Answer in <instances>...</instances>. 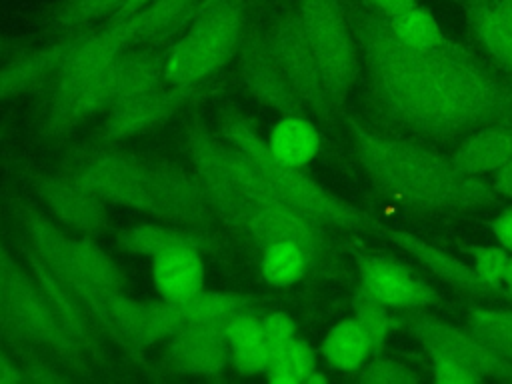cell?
I'll use <instances>...</instances> for the list:
<instances>
[{"label": "cell", "mask_w": 512, "mask_h": 384, "mask_svg": "<svg viewBox=\"0 0 512 384\" xmlns=\"http://www.w3.org/2000/svg\"><path fill=\"white\" fill-rule=\"evenodd\" d=\"M346 8L358 58L380 104L400 124L440 138L486 126L512 128V88L482 70L462 46L450 52L418 50L358 0Z\"/></svg>", "instance_id": "cell-1"}, {"label": "cell", "mask_w": 512, "mask_h": 384, "mask_svg": "<svg viewBox=\"0 0 512 384\" xmlns=\"http://www.w3.org/2000/svg\"><path fill=\"white\" fill-rule=\"evenodd\" d=\"M358 158L370 180L418 208L456 210L492 202L480 178L460 172L450 158L426 146L370 134L354 126Z\"/></svg>", "instance_id": "cell-2"}, {"label": "cell", "mask_w": 512, "mask_h": 384, "mask_svg": "<svg viewBox=\"0 0 512 384\" xmlns=\"http://www.w3.org/2000/svg\"><path fill=\"white\" fill-rule=\"evenodd\" d=\"M222 138L252 164L266 190L278 202L286 204L308 220L324 228L334 226L344 230H368L376 226L368 214L304 176L300 168L288 166L274 158L268 144L246 120H228L222 126Z\"/></svg>", "instance_id": "cell-3"}, {"label": "cell", "mask_w": 512, "mask_h": 384, "mask_svg": "<svg viewBox=\"0 0 512 384\" xmlns=\"http://www.w3.org/2000/svg\"><path fill=\"white\" fill-rule=\"evenodd\" d=\"M164 58L158 52H126L124 56L92 70L62 76L48 108L54 130L72 128L120 100L162 82Z\"/></svg>", "instance_id": "cell-4"}, {"label": "cell", "mask_w": 512, "mask_h": 384, "mask_svg": "<svg viewBox=\"0 0 512 384\" xmlns=\"http://www.w3.org/2000/svg\"><path fill=\"white\" fill-rule=\"evenodd\" d=\"M26 244L50 272L80 300L86 314L110 294L122 292V274L114 260L88 236H66L54 220L32 216Z\"/></svg>", "instance_id": "cell-5"}, {"label": "cell", "mask_w": 512, "mask_h": 384, "mask_svg": "<svg viewBox=\"0 0 512 384\" xmlns=\"http://www.w3.org/2000/svg\"><path fill=\"white\" fill-rule=\"evenodd\" d=\"M250 0H232L186 24V32L164 56L162 80L196 88L238 52L250 16Z\"/></svg>", "instance_id": "cell-6"}, {"label": "cell", "mask_w": 512, "mask_h": 384, "mask_svg": "<svg viewBox=\"0 0 512 384\" xmlns=\"http://www.w3.org/2000/svg\"><path fill=\"white\" fill-rule=\"evenodd\" d=\"M330 98H342L356 80L358 46L344 0H294Z\"/></svg>", "instance_id": "cell-7"}, {"label": "cell", "mask_w": 512, "mask_h": 384, "mask_svg": "<svg viewBox=\"0 0 512 384\" xmlns=\"http://www.w3.org/2000/svg\"><path fill=\"white\" fill-rule=\"evenodd\" d=\"M264 46L304 104L320 106L330 100L322 72L304 36L294 6H288L282 12H278V16L274 18L266 32Z\"/></svg>", "instance_id": "cell-8"}, {"label": "cell", "mask_w": 512, "mask_h": 384, "mask_svg": "<svg viewBox=\"0 0 512 384\" xmlns=\"http://www.w3.org/2000/svg\"><path fill=\"white\" fill-rule=\"evenodd\" d=\"M136 158L148 180L154 216L182 226H200L212 220L214 210L194 172L152 154H136Z\"/></svg>", "instance_id": "cell-9"}, {"label": "cell", "mask_w": 512, "mask_h": 384, "mask_svg": "<svg viewBox=\"0 0 512 384\" xmlns=\"http://www.w3.org/2000/svg\"><path fill=\"white\" fill-rule=\"evenodd\" d=\"M74 174L104 202L154 214L148 180L136 154H124L108 148L94 150L80 160Z\"/></svg>", "instance_id": "cell-10"}, {"label": "cell", "mask_w": 512, "mask_h": 384, "mask_svg": "<svg viewBox=\"0 0 512 384\" xmlns=\"http://www.w3.org/2000/svg\"><path fill=\"white\" fill-rule=\"evenodd\" d=\"M0 322L18 340L36 346H48L60 352H72L70 344L52 320L46 300L38 288V282L18 264L12 270L0 306Z\"/></svg>", "instance_id": "cell-11"}, {"label": "cell", "mask_w": 512, "mask_h": 384, "mask_svg": "<svg viewBox=\"0 0 512 384\" xmlns=\"http://www.w3.org/2000/svg\"><path fill=\"white\" fill-rule=\"evenodd\" d=\"M408 328L430 360L456 362L480 378H512V368L492 354L474 334L426 316L412 320Z\"/></svg>", "instance_id": "cell-12"}, {"label": "cell", "mask_w": 512, "mask_h": 384, "mask_svg": "<svg viewBox=\"0 0 512 384\" xmlns=\"http://www.w3.org/2000/svg\"><path fill=\"white\" fill-rule=\"evenodd\" d=\"M192 90L194 88L160 82L120 100L114 108L108 110L106 136L110 140H126L158 128L176 114Z\"/></svg>", "instance_id": "cell-13"}, {"label": "cell", "mask_w": 512, "mask_h": 384, "mask_svg": "<svg viewBox=\"0 0 512 384\" xmlns=\"http://www.w3.org/2000/svg\"><path fill=\"white\" fill-rule=\"evenodd\" d=\"M436 292L422 278L394 260L360 258L358 300H372L386 308H418L432 304Z\"/></svg>", "instance_id": "cell-14"}, {"label": "cell", "mask_w": 512, "mask_h": 384, "mask_svg": "<svg viewBox=\"0 0 512 384\" xmlns=\"http://www.w3.org/2000/svg\"><path fill=\"white\" fill-rule=\"evenodd\" d=\"M42 200L54 220L86 234L108 226L106 202L76 174H54L42 184Z\"/></svg>", "instance_id": "cell-15"}, {"label": "cell", "mask_w": 512, "mask_h": 384, "mask_svg": "<svg viewBox=\"0 0 512 384\" xmlns=\"http://www.w3.org/2000/svg\"><path fill=\"white\" fill-rule=\"evenodd\" d=\"M168 356L174 368L188 376H216L230 362L224 326L186 328L168 338Z\"/></svg>", "instance_id": "cell-16"}, {"label": "cell", "mask_w": 512, "mask_h": 384, "mask_svg": "<svg viewBox=\"0 0 512 384\" xmlns=\"http://www.w3.org/2000/svg\"><path fill=\"white\" fill-rule=\"evenodd\" d=\"M24 254L30 264L32 276L38 282V288L46 300V306L52 314L54 324L70 344L72 352L80 348L86 336V310L80 300L50 272V268L24 244Z\"/></svg>", "instance_id": "cell-17"}, {"label": "cell", "mask_w": 512, "mask_h": 384, "mask_svg": "<svg viewBox=\"0 0 512 384\" xmlns=\"http://www.w3.org/2000/svg\"><path fill=\"white\" fill-rule=\"evenodd\" d=\"M240 76L248 92L262 104L284 114H300L304 110V102L292 90L264 42L244 58Z\"/></svg>", "instance_id": "cell-18"}, {"label": "cell", "mask_w": 512, "mask_h": 384, "mask_svg": "<svg viewBox=\"0 0 512 384\" xmlns=\"http://www.w3.org/2000/svg\"><path fill=\"white\" fill-rule=\"evenodd\" d=\"M206 268L202 250L176 248L152 260V282L168 302H184L204 290Z\"/></svg>", "instance_id": "cell-19"}, {"label": "cell", "mask_w": 512, "mask_h": 384, "mask_svg": "<svg viewBox=\"0 0 512 384\" xmlns=\"http://www.w3.org/2000/svg\"><path fill=\"white\" fill-rule=\"evenodd\" d=\"M384 234L400 248L408 250L410 254H414L428 270H432L434 276H438L442 282L470 292V294H478V296H488V294H496L476 272L474 266L460 262L454 256H448L444 252H440L438 248L426 244L424 240H420L418 236L410 234V232H402V230H384Z\"/></svg>", "instance_id": "cell-20"}, {"label": "cell", "mask_w": 512, "mask_h": 384, "mask_svg": "<svg viewBox=\"0 0 512 384\" xmlns=\"http://www.w3.org/2000/svg\"><path fill=\"white\" fill-rule=\"evenodd\" d=\"M466 12L482 46L512 74V0H466Z\"/></svg>", "instance_id": "cell-21"}, {"label": "cell", "mask_w": 512, "mask_h": 384, "mask_svg": "<svg viewBox=\"0 0 512 384\" xmlns=\"http://www.w3.org/2000/svg\"><path fill=\"white\" fill-rule=\"evenodd\" d=\"M224 338L228 346L230 364L242 376L264 374L270 364V348L264 334L262 318L248 314L246 310L236 314L224 326Z\"/></svg>", "instance_id": "cell-22"}, {"label": "cell", "mask_w": 512, "mask_h": 384, "mask_svg": "<svg viewBox=\"0 0 512 384\" xmlns=\"http://www.w3.org/2000/svg\"><path fill=\"white\" fill-rule=\"evenodd\" d=\"M120 244L140 256H146L154 260L156 256L176 250V248H196L202 250L206 246V240L200 232L192 230L190 226L182 224H136L118 234Z\"/></svg>", "instance_id": "cell-23"}, {"label": "cell", "mask_w": 512, "mask_h": 384, "mask_svg": "<svg viewBox=\"0 0 512 384\" xmlns=\"http://www.w3.org/2000/svg\"><path fill=\"white\" fill-rule=\"evenodd\" d=\"M512 158V132L504 126L480 128L450 158L464 174H484L498 170Z\"/></svg>", "instance_id": "cell-24"}, {"label": "cell", "mask_w": 512, "mask_h": 384, "mask_svg": "<svg viewBox=\"0 0 512 384\" xmlns=\"http://www.w3.org/2000/svg\"><path fill=\"white\" fill-rule=\"evenodd\" d=\"M266 144L274 158L288 166L302 168L316 156L320 148V136L314 124L304 116L284 114L272 128Z\"/></svg>", "instance_id": "cell-25"}, {"label": "cell", "mask_w": 512, "mask_h": 384, "mask_svg": "<svg viewBox=\"0 0 512 384\" xmlns=\"http://www.w3.org/2000/svg\"><path fill=\"white\" fill-rule=\"evenodd\" d=\"M60 58L62 42H56L28 56H20L6 68H0V100L28 90L48 74H58Z\"/></svg>", "instance_id": "cell-26"}, {"label": "cell", "mask_w": 512, "mask_h": 384, "mask_svg": "<svg viewBox=\"0 0 512 384\" xmlns=\"http://www.w3.org/2000/svg\"><path fill=\"white\" fill-rule=\"evenodd\" d=\"M394 34L412 48L426 50V52H450L460 48L454 40H450L442 28L438 26L436 18L420 4L410 8L408 12L386 18Z\"/></svg>", "instance_id": "cell-27"}, {"label": "cell", "mask_w": 512, "mask_h": 384, "mask_svg": "<svg viewBox=\"0 0 512 384\" xmlns=\"http://www.w3.org/2000/svg\"><path fill=\"white\" fill-rule=\"evenodd\" d=\"M372 354L370 342L354 318L338 322L322 342V356L336 370H356Z\"/></svg>", "instance_id": "cell-28"}, {"label": "cell", "mask_w": 512, "mask_h": 384, "mask_svg": "<svg viewBox=\"0 0 512 384\" xmlns=\"http://www.w3.org/2000/svg\"><path fill=\"white\" fill-rule=\"evenodd\" d=\"M308 266L310 260L296 242L280 240L262 248L260 276L274 288H286L300 282Z\"/></svg>", "instance_id": "cell-29"}, {"label": "cell", "mask_w": 512, "mask_h": 384, "mask_svg": "<svg viewBox=\"0 0 512 384\" xmlns=\"http://www.w3.org/2000/svg\"><path fill=\"white\" fill-rule=\"evenodd\" d=\"M316 370L318 368H316V358L312 348L296 336L284 350H280L270 360L264 376L270 382H278V384H300V382H308Z\"/></svg>", "instance_id": "cell-30"}, {"label": "cell", "mask_w": 512, "mask_h": 384, "mask_svg": "<svg viewBox=\"0 0 512 384\" xmlns=\"http://www.w3.org/2000/svg\"><path fill=\"white\" fill-rule=\"evenodd\" d=\"M472 334L512 368V312L478 310L470 320Z\"/></svg>", "instance_id": "cell-31"}, {"label": "cell", "mask_w": 512, "mask_h": 384, "mask_svg": "<svg viewBox=\"0 0 512 384\" xmlns=\"http://www.w3.org/2000/svg\"><path fill=\"white\" fill-rule=\"evenodd\" d=\"M128 0H64L52 24L64 30H78L114 18Z\"/></svg>", "instance_id": "cell-32"}, {"label": "cell", "mask_w": 512, "mask_h": 384, "mask_svg": "<svg viewBox=\"0 0 512 384\" xmlns=\"http://www.w3.org/2000/svg\"><path fill=\"white\" fill-rule=\"evenodd\" d=\"M474 268L480 274V278L496 292L504 294V276L510 264V252L506 248L496 246H472L468 248Z\"/></svg>", "instance_id": "cell-33"}, {"label": "cell", "mask_w": 512, "mask_h": 384, "mask_svg": "<svg viewBox=\"0 0 512 384\" xmlns=\"http://www.w3.org/2000/svg\"><path fill=\"white\" fill-rule=\"evenodd\" d=\"M354 320L360 324L362 332L366 334L372 352H376L384 344V340L390 332L392 318L388 314V308L378 302H372V300H360Z\"/></svg>", "instance_id": "cell-34"}, {"label": "cell", "mask_w": 512, "mask_h": 384, "mask_svg": "<svg viewBox=\"0 0 512 384\" xmlns=\"http://www.w3.org/2000/svg\"><path fill=\"white\" fill-rule=\"evenodd\" d=\"M360 382L368 384H408L416 382V374L400 362L390 358H378L360 366Z\"/></svg>", "instance_id": "cell-35"}, {"label": "cell", "mask_w": 512, "mask_h": 384, "mask_svg": "<svg viewBox=\"0 0 512 384\" xmlns=\"http://www.w3.org/2000/svg\"><path fill=\"white\" fill-rule=\"evenodd\" d=\"M264 334L270 348V360L284 350L294 338H296V326L294 320L286 312H272L262 318Z\"/></svg>", "instance_id": "cell-36"}, {"label": "cell", "mask_w": 512, "mask_h": 384, "mask_svg": "<svg viewBox=\"0 0 512 384\" xmlns=\"http://www.w3.org/2000/svg\"><path fill=\"white\" fill-rule=\"evenodd\" d=\"M432 372H434V380L438 384H472V382L482 380L468 368H464L456 362H450V360H440V358L432 360Z\"/></svg>", "instance_id": "cell-37"}, {"label": "cell", "mask_w": 512, "mask_h": 384, "mask_svg": "<svg viewBox=\"0 0 512 384\" xmlns=\"http://www.w3.org/2000/svg\"><path fill=\"white\" fill-rule=\"evenodd\" d=\"M358 2L382 18L400 16L418 4V0H358Z\"/></svg>", "instance_id": "cell-38"}, {"label": "cell", "mask_w": 512, "mask_h": 384, "mask_svg": "<svg viewBox=\"0 0 512 384\" xmlns=\"http://www.w3.org/2000/svg\"><path fill=\"white\" fill-rule=\"evenodd\" d=\"M492 232L502 248L512 252V208H506L500 216H496L492 222Z\"/></svg>", "instance_id": "cell-39"}, {"label": "cell", "mask_w": 512, "mask_h": 384, "mask_svg": "<svg viewBox=\"0 0 512 384\" xmlns=\"http://www.w3.org/2000/svg\"><path fill=\"white\" fill-rule=\"evenodd\" d=\"M14 266H16V262L12 260L4 242L0 240V306H2V300H4V294H6V288H8Z\"/></svg>", "instance_id": "cell-40"}, {"label": "cell", "mask_w": 512, "mask_h": 384, "mask_svg": "<svg viewBox=\"0 0 512 384\" xmlns=\"http://www.w3.org/2000/svg\"><path fill=\"white\" fill-rule=\"evenodd\" d=\"M24 372L12 362V358L8 354H4V350L0 348V384H8V382H20L24 380Z\"/></svg>", "instance_id": "cell-41"}, {"label": "cell", "mask_w": 512, "mask_h": 384, "mask_svg": "<svg viewBox=\"0 0 512 384\" xmlns=\"http://www.w3.org/2000/svg\"><path fill=\"white\" fill-rule=\"evenodd\" d=\"M494 188L496 192L512 198V158L508 162H504L498 170H494Z\"/></svg>", "instance_id": "cell-42"}, {"label": "cell", "mask_w": 512, "mask_h": 384, "mask_svg": "<svg viewBox=\"0 0 512 384\" xmlns=\"http://www.w3.org/2000/svg\"><path fill=\"white\" fill-rule=\"evenodd\" d=\"M228 2H232V0H200V2H198V6L194 8V12L190 14L188 22H190L192 18H196V16H200V14L208 12V10H214V8H218V6H224V4H228ZM188 22H186V24H188Z\"/></svg>", "instance_id": "cell-43"}, {"label": "cell", "mask_w": 512, "mask_h": 384, "mask_svg": "<svg viewBox=\"0 0 512 384\" xmlns=\"http://www.w3.org/2000/svg\"><path fill=\"white\" fill-rule=\"evenodd\" d=\"M504 294L512 298V256H510V264H508V270H506V276H504Z\"/></svg>", "instance_id": "cell-44"}]
</instances>
